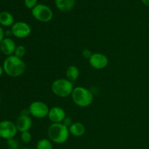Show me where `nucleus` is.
<instances>
[{
	"instance_id": "4",
	"label": "nucleus",
	"mask_w": 149,
	"mask_h": 149,
	"mask_svg": "<svg viewBox=\"0 0 149 149\" xmlns=\"http://www.w3.org/2000/svg\"><path fill=\"white\" fill-rule=\"evenodd\" d=\"M74 87L73 82L67 79H58L52 82L51 90L54 95L59 97L65 98L71 95Z\"/></svg>"
},
{
	"instance_id": "12",
	"label": "nucleus",
	"mask_w": 149,
	"mask_h": 149,
	"mask_svg": "<svg viewBox=\"0 0 149 149\" xmlns=\"http://www.w3.org/2000/svg\"><path fill=\"white\" fill-rule=\"evenodd\" d=\"M16 47L15 43L11 38L6 37L0 43V50L7 57L11 56L14 55Z\"/></svg>"
},
{
	"instance_id": "17",
	"label": "nucleus",
	"mask_w": 149,
	"mask_h": 149,
	"mask_svg": "<svg viewBox=\"0 0 149 149\" xmlns=\"http://www.w3.org/2000/svg\"><path fill=\"white\" fill-rule=\"evenodd\" d=\"M36 148V149H53V146L50 140L42 138L38 141Z\"/></svg>"
},
{
	"instance_id": "26",
	"label": "nucleus",
	"mask_w": 149,
	"mask_h": 149,
	"mask_svg": "<svg viewBox=\"0 0 149 149\" xmlns=\"http://www.w3.org/2000/svg\"><path fill=\"white\" fill-rule=\"evenodd\" d=\"M4 72V68H3V66H1V65H0V77L2 76L3 73Z\"/></svg>"
},
{
	"instance_id": "8",
	"label": "nucleus",
	"mask_w": 149,
	"mask_h": 149,
	"mask_svg": "<svg viewBox=\"0 0 149 149\" xmlns=\"http://www.w3.org/2000/svg\"><path fill=\"white\" fill-rule=\"evenodd\" d=\"M12 35L18 39H24L28 37L31 33V28L27 23L18 21L14 23L11 28Z\"/></svg>"
},
{
	"instance_id": "2",
	"label": "nucleus",
	"mask_w": 149,
	"mask_h": 149,
	"mask_svg": "<svg viewBox=\"0 0 149 149\" xmlns=\"http://www.w3.org/2000/svg\"><path fill=\"white\" fill-rule=\"evenodd\" d=\"M48 137L52 142L57 144L65 143L69 138V129L63 123L51 124L47 130Z\"/></svg>"
},
{
	"instance_id": "25",
	"label": "nucleus",
	"mask_w": 149,
	"mask_h": 149,
	"mask_svg": "<svg viewBox=\"0 0 149 149\" xmlns=\"http://www.w3.org/2000/svg\"><path fill=\"white\" fill-rule=\"evenodd\" d=\"M143 2V4H145L147 7H149V0H141Z\"/></svg>"
},
{
	"instance_id": "10",
	"label": "nucleus",
	"mask_w": 149,
	"mask_h": 149,
	"mask_svg": "<svg viewBox=\"0 0 149 149\" xmlns=\"http://www.w3.org/2000/svg\"><path fill=\"white\" fill-rule=\"evenodd\" d=\"M47 116L52 124H57L62 123L64 119L66 117V115L63 109L59 106H54L49 109Z\"/></svg>"
},
{
	"instance_id": "11",
	"label": "nucleus",
	"mask_w": 149,
	"mask_h": 149,
	"mask_svg": "<svg viewBox=\"0 0 149 149\" xmlns=\"http://www.w3.org/2000/svg\"><path fill=\"white\" fill-rule=\"evenodd\" d=\"M15 125L18 132L20 133L26 131H29V130L32 127V120L29 116V115H21L17 117L15 122Z\"/></svg>"
},
{
	"instance_id": "15",
	"label": "nucleus",
	"mask_w": 149,
	"mask_h": 149,
	"mask_svg": "<svg viewBox=\"0 0 149 149\" xmlns=\"http://www.w3.org/2000/svg\"><path fill=\"white\" fill-rule=\"evenodd\" d=\"M14 24V17L13 15L7 11L0 13V25L4 27H9Z\"/></svg>"
},
{
	"instance_id": "13",
	"label": "nucleus",
	"mask_w": 149,
	"mask_h": 149,
	"mask_svg": "<svg viewBox=\"0 0 149 149\" xmlns=\"http://www.w3.org/2000/svg\"><path fill=\"white\" fill-rule=\"evenodd\" d=\"M70 135H72L74 137H81L84 135L86 132V127L81 122H74L69 127Z\"/></svg>"
},
{
	"instance_id": "9",
	"label": "nucleus",
	"mask_w": 149,
	"mask_h": 149,
	"mask_svg": "<svg viewBox=\"0 0 149 149\" xmlns=\"http://www.w3.org/2000/svg\"><path fill=\"white\" fill-rule=\"evenodd\" d=\"M90 65L95 69L101 70L106 68L109 64V58L106 55L100 52L93 53L89 59Z\"/></svg>"
},
{
	"instance_id": "22",
	"label": "nucleus",
	"mask_w": 149,
	"mask_h": 149,
	"mask_svg": "<svg viewBox=\"0 0 149 149\" xmlns=\"http://www.w3.org/2000/svg\"><path fill=\"white\" fill-rule=\"evenodd\" d=\"M62 123L63 124V125H65V126H66L67 127H68V128H69V127L71 126V125H72V124H73V122H72V120H71V118L65 117V119H64L63 122Z\"/></svg>"
},
{
	"instance_id": "20",
	"label": "nucleus",
	"mask_w": 149,
	"mask_h": 149,
	"mask_svg": "<svg viewBox=\"0 0 149 149\" xmlns=\"http://www.w3.org/2000/svg\"><path fill=\"white\" fill-rule=\"evenodd\" d=\"M24 3H25V5L27 8L29 9H33L36 7L37 4V0H24Z\"/></svg>"
},
{
	"instance_id": "19",
	"label": "nucleus",
	"mask_w": 149,
	"mask_h": 149,
	"mask_svg": "<svg viewBox=\"0 0 149 149\" xmlns=\"http://www.w3.org/2000/svg\"><path fill=\"white\" fill-rule=\"evenodd\" d=\"M20 139L22 140V141L26 143H30L31 141L32 136L31 134L29 132V131H26V132H23L20 133Z\"/></svg>"
},
{
	"instance_id": "24",
	"label": "nucleus",
	"mask_w": 149,
	"mask_h": 149,
	"mask_svg": "<svg viewBox=\"0 0 149 149\" xmlns=\"http://www.w3.org/2000/svg\"><path fill=\"white\" fill-rule=\"evenodd\" d=\"M4 35H5V32H4L2 27L0 26V43H1V42H2L3 39H4Z\"/></svg>"
},
{
	"instance_id": "23",
	"label": "nucleus",
	"mask_w": 149,
	"mask_h": 149,
	"mask_svg": "<svg viewBox=\"0 0 149 149\" xmlns=\"http://www.w3.org/2000/svg\"><path fill=\"white\" fill-rule=\"evenodd\" d=\"M9 144H10V146L11 147V148L13 149H16L18 147V143H17V141H14L13 139L9 140Z\"/></svg>"
},
{
	"instance_id": "1",
	"label": "nucleus",
	"mask_w": 149,
	"mask_h": 149,
	"mask_svg": "<svg viewBox=\"0 0 149 149\" xmlns=\"http://www.w3.org/2000/svg\"><path fill=\"white\" fill-rule=\"evenodd\" d=\"M3 68L7 75L16 78L24 74L26 65L22 58H19L13 55L5 58L3 63Z\"/></svg>"
},
{
	"instance_id": "21",
	"label": "nucleus",
	"mask_w": 149,
	"mask_h": 149,
	"mask_svg": "<svg viewBox=\"0 0 149 149\" xmlns=\"http://www.w3.org/2000/svg\"><path fill=\"white\" fill-rule=\"evenodd\" d=\"M93 53L92 52V51L89 49H84L82 51V56L84 58H87V59H90L92 55H93Z\"/></svg>"
},
{
	"instance_id": "3",
	"label": "nucleus",
	"mask_w": 149,
	"mask_h": 149,
	"mask_svg": "<svg viewBox=\"0 0 149 149\" xmlns=\"http://www.w3.org/2000/svg\"><path fill=\"white\" fill-rule=\"evenodd\" d=\"M71 96L74 103L81 108L88 107L94 100L93 93L84 87H74Z\"/></svg>"
},
{
	"instance_id": "5",
	"label": "nucleus",
	"mask_w": 149,
	"mask_h": 149,
	"mask_svg": "<svg viewBox=\"0 0 149 149\" xmlns=\"http://www.w3.org/2000/svg\"><path fill=\"white\" fill-rule=\"evenodd\" d=\"M31 15L36 20L42 23H47L52 19L53 13L48 6L45 4H37L31 10Z\"/></svg>"
},
{
	"instance_id": "18",
	"label": "nucleus",
	"mask_w": 149,
	"mask_h": 149,
	"mask_svg": "<svg viewBox=\"0 0 149 149\" xmlns=\"http://www.w3.org/2000/svg\"><path fill=\"white\" fill-rule=\"evenodd\" d=\"M26 47L24 46H23V45H18V46L16 47L15 50L14 52V55L19 58H22L26 55Z\"/></svg>"
},
{
	"instance_id": "16",
	"label": "nucleus",
	"mask_w": 149,
	"mask_h": 149,
	"mask_svg": "<svg viewBox=\"0 0 149 149\" xmlns=\"http://www.w3.org/2000/svg\"><path fill=\"white\" fill-rule=\"evenodd\" d=\"M80 71L78 67L76 65H70L67 68L65 71V75H66V79L71 82L77 81L78 78L79 77Z\"/></svg>"
},
{
	"instance_id": "14",
	"label": "nucleus",
	"mask_w": 149,
	"mask_h": 149,
	"mask_svg": "<svg viewBox=\"0 0 149 149\" xmlns=\"http://www.w3.org/2000/svg\"><path fill=\"white\" fill-rule=\"evenodd\" d=\"M57 8L63 12L71 11L75 5V0H55Z\"/></svg>"
},
{
	"instance_id": "6",
	"label": "nucleus",
	"mask_w": 149,
	"mask_h": 149,
	"mask_svg": "<svg viewBox=\"0 0 149 149\" xmlns=\"http://www.w3.org/2000/svg\"><path fill=\"white\" fill-rule=\"evenodd\" d=\"M18 132L15 123L10 120L0 122V138L7 141L13 139Z\"/></svg>"
},
{
	"instance_id": "7",
	"label": "nucleus",
	"mask_w": 149,
	"mask_h": 149,
	"mask_svg": "<svg viewBox=\"0 0 149 149\" xmlns=\"http://www.w3.org/2000/svg\"><path fill=\"white\" fill-rule=\"evenodd\" d=\"M29 113L36 119H44L48 116L49 109L42 101H33L29 107Z\"/></svg>"
}]
</instances>
